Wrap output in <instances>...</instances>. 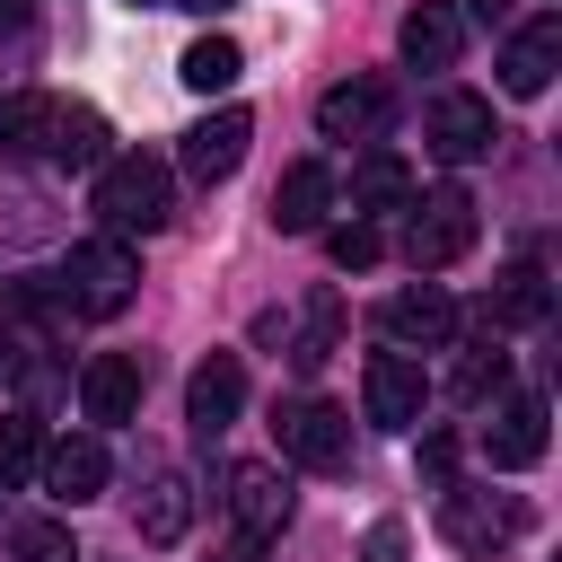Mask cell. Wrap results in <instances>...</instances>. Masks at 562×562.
I'll return each mask as SVG.
<instances>
[{"label": "cell", "instance_id": "cell-7", "mask_svg": "<svg viewBox=\"0 0 562 562\" xmlns=\"http://www.w3.org/2000/svg\"><path fill=\"white\" fill-rule=\"evenodd\" d=\"M360 395H369V422H378V430H413V422H422V404H430V378H422V360H413V351H369Z\"/></svg>", "mask_w": 562, "mask_h": 562}, {"label": "cell", "instance_id": "cell-16", "mask_svg": "<svg viewBox=\"0 0 562 562\" xmlns=\"http://www.w3.org/2000/svg\"><path fill=\"white\" fill-rule=\"evenodd\" d=\"M325 211H334V176H325L316 158H299V167L272 184V228H281V237H316Z\"/></svg>", "mask_w": 562, "mask_h": 562}, {"label": "cell", "instance_id": "cell-21", "mask_svg": "<svg viewBox=\"0 0 562 562\" xmlns=\"http://www.w3.org/2000/svg\"><path fill=\"white\" fill-rule=\"evenodd\" d=\"M483 316H501V325H544V316H553L544 263H509V272L492 281V307H483Z\"/></svg>", "mask_w": 562, "mask_h": 562}, {"label": "cell", "instance_id": "cell-18", "mask_svg": "<svg viewBox=\"0 0 562 562\" xmlns=\"http://www.w3.org/2000/svg\"><path fill=\"white\" fill-rule=\"evenodd\" d=\"M132 527H140V544H184V527H193V483H184L176 465H158L149 492L132 501Z\"/></svg>", "mask_w": 562, "mask_h": 562}, {"label": "cell", "instance_id": "cell-5", "mask_svg": "<svg viewBox=\"0 0 562 562\" xmlns=\"http://www.w3.org/2000/svg\"><path fill=\"white\" fill-rule=\"evenodd\" d=\"M474 193L465 184H439L422 211H413V228H404V255H413V272H448L465 246H474Z\"/></svg>", "mask_w": 562, "mask_h": 562}, {"label": "cell", "instance_id": "cell-34", "mask_svg": "<svg viewBox=\"0 0 562 562\" xmlns=\"http://www.w3.org/2000/svg\"><path fill=\"white\" fill-rule=\"evenodd\" d=\"M0 26H26V0H0Z\"/></svg>", "mask_w": 562, "mask_h": 562}, {"label": "cell", "instance_id": "cell-6", "mask_svg": "<svg viewBox=\"0 0 562 562\" xmlns=\"http://www.w3.org/2000/svg\"><path fill=\"white\" fill-rule=\"evenodd\" d=\"M422 140H430V158L439 167H474V158H492V97H474V88H448V97H430V114H422Z\"/></svg>", "mask_w": 562, "mask_h": 562}, {"label": "cell", "instance_id": "cell-13", "mask_svg": "<svg viewBox=\"0 0 562 562\" xmlns=\"http://www.w3.org/2000/svg\"><path fill=\"white\" fill-rule=\"evenodd\" d=\"M246 140H255V114H246V105H220V114H202V123L184 132V176H202V184L237 176Z\"/></svg>", "mask_w": 562, "mask_h": 562}, {"label": "cell", "instance_id": "cell-27", "mask_svg": "<svg viewBox=\"0 0 562 562\" xmlns=\"http://www.w3.org/2000/svg\"><path fill=\"white\" fill-rule=\"evenodd\" d=\"M9 553H18V562H79V544H70L61 518H18V527H9Z\"/></svg>", "mask_w": 562, "mask_h": 562}, {"label": "cell", "instance_id": "cell-10", "mask_svg": "<svg viewBox=\"0 0 562 562\" xmlns=\"http://www.w3.org/2000/svg\"><path fill=\"white\" fill-rule=\"evenodd\" d=\"M386 114H395V88L386 79H342V88L316 97V132L325 140H378Z\"/></svg>", "mask_w": 562, "mask_h": 562}, {"label": "cell", "instance_id": "cell-14", "mask_svg": "<svg viewBox=\"0 0 562 562\" xmlns=\"http://www.w3.org/2000/svg\"><path fill=\"white\" fill-rule=\"evenodd\" d=\"M237 404H246V360H237V351H211V360L184 378V422L211 439V430L237 422Z\"/></svg>", "mask_w": 562, "mask_h": 562}, {"label": "cell", "instance_id": "cell-8", "mask_svg": "<svg viewBox=\"0 0 562 562\" xmlns=\"http://www.w3.org/2000/svg\"><path fill=\"white\" fill-rule=\"evenodd\" d=\"M228 518H237L246 544H272V536L290 527V483H281V465L237 457V465H228Z\"/></svg>", "mask_w": 562, "mask_h": 562}, {"label": "cell", "instance_id": "cell-15", "mask_svg": "<svg viewBox=\"0 0 562 562\" xmlns=\"http://www.w3.org/2000/svg\"><path fill=\"white\" fill-rule=\"evenodd\" d=\"M553 413H544V395H509L501 413H492V439H483V457H492V474H527L536 457H544V430Z\"/></svg>", "mask_w": 562, "mask_h": 562}, {"label": "cell", "instance_id": "cell-32", "mask_svg": "<svg viewBox=\"0 0 562 562\" xmlns=\"http://www.w3.org/2000/svg\"><path fill=\"white\" fill-rule=\"evenodd\" d=\"M465 9H474V18H483V26H492V18H509V9H518V0H465Z\"/></svg>", "mask_w": 562, "mask_h": 562}, {"label": "cell", "instance_id": "cell-9", "mask_svg": "<svg viewBox=\"0 0 562 562\" xmlns=\"http://www.w3.org/2000/svg\"><path fill=\"white\" fill-rule=\"evenodd\" d=\"M35 474H44V492L53 501H97L105 492V474H114V457H105V439L97 430H79V439H44V457H35Z\"/></svg>", "mask_w": 562, "mask_h": 562}, {"label": "cell", "instance_id": "cell-28", "mask_svg": "<svg viewBox=\"0 0 562 562\" xmlns=\"http://www.w3.org/2000/svg\"><path fill=\"white\" fill-rule=\"evenodd\" d=\"M325 255H334V272H369V263L386 255V237H378L369 220H342V228L325 237Z\"/></svg>", "mask_w": 562, "mask_h": 562}, {"label": "cell", "instance_id": "cell-3", "mask_svg": "<svg viewBox=\"0 0 562 562\" xmlns=\"http://www.w3.org/2000/svg\"><path fill=\"white\" fill-rule=\"evenodd\" d=\"M272 439H281V457H290V465L334 474V465L351 457V413H342V404H325V395H299V404H272Z\"/></svg>", "mask_w": 562, "mask_h": 562}, {"label": "cell", "instance_id": "cell-11", "mask_svg": "<svg viewBox=\"0 0 562 562\" xmlns=\"http://www.w3.org/2000/svg\"><path fill=\"white\" fill-rule=\"evenodd\" d=\"M448 334H457V307H448L439 281H413V290L386 299V342L395 351H448Z\"/></svg>", "mask_w": 562, "mask_h": 562}, {"label": "cell", "instance_id": "cell-1", "mask_svg": "<svg viewBox=\"0 0 562 562\" xmlns=\"http://www.w3.org/2000/svg\"><path fill=\"white\" fill-rule=\"evenodd\" d=\"M97 211H105L114 228H167V211H176V167L149 158V149L105 158V167H97Z\"/></svg>", "mask_w": 562, "mask_h": 562}, {"label": "cell", "instance_id": "cell-25", "mask_svg": "<svg viewBox=\"0 0 562 562\" xmlns=\"http://www.w3.org/2000/svg\"><path fill=\"white\" fill-rule=\"evenodd\" d=\"M44 123H53V97H44V88L0 97V149H9V158H35V149H44Z\"/></svg>", "mask_w": 562, "mask_h": 562}, {"label": "cell", "instance_id": "cell-30", "mask_svg": "<svg viewBox=\"0 0 562 562\" xmlns=\"http://www.w3.org/2000/svg\"><path fill=\"white\" fill-rule=\"evenodd\" d=\"M360 562H413V527H404V518H378V527L360 536Z\"/></svg>", "mask_w": 562, "mask_h": 562}, {"label": "cell", "instance_id": "cell-2", "mask_svg": "<svg viewBox=\"0 0 562 562\" xmlns=\"http://www.w3.org/2000/svg\"><path fill=\"white\" fill-rule=\"evenodd\" d=\"M132 290H140V255H132L123 237L70 246V263H61V307H70V316H123Z\"/></svg>", "mask_w": 562, "mask_h": 562}, {"label": "cell", "instance_id": "cell-12", "mask_svg": "<svg viewBox=\"0 0 562 562\" xmlns=\"http://www.w3.org/2000/svg\"><path fill=\"white\" fill-rule=\"evenodd\" d=\"M553 61H562V18L544 9V18H527V26L501 44V88H509V97H544V88H553Z\"/></svg>", "mask_w": 562, "mask_h": 562}, {"label": "cell", "instance_id": "cell-24", "mask_svg": "<svg viewBox=\"0 0 562 562\" xmlns=\"http://www.w3.org/2000/svg\"><path fill=\"white\" fill-rule=\"evenodd\" d=\"M237 70H246V53H237L228 35H193V44H184V61H176V79H184L193 97H220V88H237Z\"/></svg>", "mask_w": 562, "mask_h": 562}, {"label": "cell", "instance_id": "cell-22", "mask_svg": "<svg viewBox=\"0 0 562 562\" xmlns=\"http://www.w3.org/2000/svg\"><path fill=\"white\" fill-rule=\"evenodd\" d=\"M404 202H413V167L395 149H369L351 167V211H404Z\"/></svg>", "mask_w": 562, "mask_h": 562}, {"label": "cell", "instance_id": "cell-19", "mask_svg": "<svg viewBox=\"0 0 562 562\" xmlns=\"http://www.w3.org/2000/svg\"><path fill=\"white\" fill-rule=\"evenodd\" d=\"M395 44H404L413 70H448L457 44H465V18H457L448 0H422V9H404V35H395Z\"/></svg>", "mask_w": 562, "mask_h": 562}, {"label": "cell", "instance_id": "cell-23", "mask_svg": "<svg viewBox=\"0 0 562 562\" xmlns=\"http://www.w3.org/2000/svg\"><path fill=\"white\" fill-rule=\"evenodd\" d=\"M334 351H342V290H334V281H316V290H307V316H299L290 360H299V369H316V360H334Z\"/></svg>", "mask_w": 562, "mask_h": 562}, {"label": "cell", "instance_id": "cell-26", "mask_svg": "<svg viewBox=\"0 0 562 562\" xmlns=\"http://www.w3.org/2000/svg\"><path fill=\"white\" fill-rule=\"evenodd\" d=\"M35 457H44V422L18 404V413H0V483L9 474H35Z\"/></svg>", "mask_w": 562, "mask_h": 562}, {"label": "cell", "instance_id": "cell-35", "mask_svg": "<svg viewBox=\"0 0 562 562\" xmlns=\"http://www.w3.org/2000/svg\"><path fill=\"white\" fill-rule=\"evenodd\" d=\"M132 9H167V0H132Z\"/></svg>", "mask_w": 562, "mask_h": 562}, {"label": "cell", "instance_id": "cell-31", "mask_svg": "<svg viewBox=\"0 0 562 562\" xmlns=\"http://www.w3.org/2000/svg\"><path fill=\"white\" fill-rule=\"evenodd\" d=\"M413 465H422V483L439 492V483L457 474V439H448V430H422V457H413Z\"/></svg>", "mask_w": 562, "mask_h": 562}, {"label": "cell", "instance_id": "cell-17", "mask_svg": "<svg viewBox=\"0 0 562 562\" xmlns=\"http://www.w3.org/2000/svg\"><path fill=\"white\" fill-rule=\"evenodd\" d=\"M79 404H88V422H132L140 413V360L132 351H97L79 369Z\"/></svg>", "mask_w": 562, "mask_h": 562}, {"label": "cell", "instance_id": "cell-33", "mask_svg": "<svg viewBox=\"0 0 562 562\" xmlns=\"http://www.w3.org/2000/svg\"><path fill=\"white\" fill-rule=\"evenodd\" d=\"M167 9H202V18H220V9H237V0H167Z\"/></svg>", "mask_w": 562, "mask_h": 562}, {"label": "cell", "instance_id": "cell-20", "mask_svg": "<svg viewBox=\"0 0 562 562\" xmlns=\"http://www.w3.org/2000/svg\"><path fill=\"white\" fill-rule=\"evenodd\" d=\"M35 158H53V167H97V158H105V114L53 97V123H44V149H35Z\"/></svg>", "mask_w": 562, "mask_h": 562}, {"label": "cell", "instance_id": "cell-4", "mask_svg": "<svg viewBox=\"0 0 562 562\" xmlns=\"http://www.w3.org/2000/svg\"><path fill=\"white\" fill-rule=\"evenodd\" d=\"M518 527H527V509H518L509 492H465L457 474L439 483V536H448L457 553H501Z\"/></svg>", "mask_w": 562, "mask_h": 562}, {"label": "cell", "instance_id": "cell-29", "mask_svg": "<svg viewBox=\"0 0 562 562\" xmlns=\"http://www.w3.org/2000/svg\"><path fill=\"white\" fill-rule=\"evenodd\" d=\"M501 378H509V351H465V369H457V404H483V395H501Z\"/></svg>", "mask_w": 562, "mask_h": 562}]
</instances>
